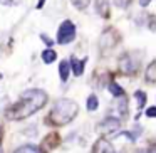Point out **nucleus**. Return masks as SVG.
<instances>
[{
	"mask_svg": "<svg viewBox=\"0 0 156 153\" xmlns=\"http://www.w3.org/2000/svg\"><path fill=\"white\" fill-rule=\"evenodd\" d=\"M47 103V94L42 89H29V91L22 93L20 99L12 106L10 109H7V118L9 119H25L29 116H32L35 111H39L41 108H44V104Z\"/></svg>",
	"mask_w": 156,
	"mask_h": 153,
	"instance_id": "nucleus-1",
	"label": "nucleus"
},
{
	"mask_svg": "<svg viewBox=\"0 0 156 153\" xmlns=\"http://www.w3.org/2000/svg\"><path fill=\"white\" fill-rule=\"evenodd\" d=\"M77 116V104L72 99H59L55 101V104L52 106L51 113L47 116V123L55 126H62L71 123L72 119Z\"/></svg>",
	"mask_w": 156,
	"mask_h": 153,
	"instance_id": "nucleus-2",
	"label": "nucleus"
},
{
	"mask_svg": "<svg viewBox=\"0 0 156 153\" xmlns=\"http://www.w3.org/2000/svg\"><path fill=\"white\" fill-rule=\"evenodd\" d=\"M76 37V25L71 20H64L57 32V42L59 44H69Z\"/></svg>",
	"mask_w": 156,
	"mask_h": 153,
	"instance_id": "nucleus-3",
	"label": "nucleus"
},
{
	"mask_svg": "<svg viewBox=\"0 0 156 153\" xmlns=\"http://www.w3.org/2000/svg\"><path fill=\"white\" fill-rule=\"evenodd\" d=\"M121 128V121L118 118H112V116H108L106 119H102L98 125V131L102 133V135H112L118 129Z\"/></svg>",
	"mask_w": 156,
	"mask_h": 153,
	"instance_id": "nucleus-4",
	"label": "nucleus"
},
{
	"mask_svg": "<svg viewBox=\"0 0 156 153\" xmlns=\"http://www.w3.org/2000/svg\"><path fill=\"white\" fill-rule=\"evenodd\" d=\"M119 69L124 74H134L138 71V61L131 54H122L119 57Z\"/></svg>",
	"mask_w": 156,
	"mask_h": 153,
	"instance_id": "nucleus-5",
	"label": "nucleus"
},
{
	"mask_svg": "<svg viewBox=\"0 0 156 153\" xmlns=\"http://www.w3.org/2000/svg\"><path fill=\"white\" fill-rule=\"evenodd\" d=\"M92 153H118V151H116L114 146H112L108 140L101 138V140L96 141L94 148H92Z\"/></svg>",
	"mask_w": 156,
	"mask_h": 153,
	"instance_id": "nucleus-6",
	"label": "nucleus"
},
{
	"mask_svg": "<svg viewBox=\"0 0 156 153\" xmlns=\"http://www.w3.org/2000/svg\"><path fill=\"white\" fill-rule=\"evenodd\" d=\"M86 62H87V57L84 59H77V57H72L71 62H69V66L72 67V72H74L76 76H82V72H84V66Z\"/></svg>",
	"mask_w": 156,
	"mask_h": 153,
	"instance_id": "nucleus-7",
	"label": "nucleus"
},
{
	"mask_svg": "<svg viewBox=\"0 0 156 153\" xmlns=\"http://www.w3.org/2000/svg\"><path fill=\"white\" fill-rule=\"evenodd\" d=\"M96 10L101 17H109V0H96Z\"/></svg>",
	"mask_w": 156,
	"mask_h": 153,
	"instance_id": "nucleus-8",
	"label": "nucleus"
},
{
	"mask_svg": "<svg viewBox=\"0 0 156 153\" xmlns=\"http://www.w3.org/2000/svg\"><path fill=\"white\" fill-rule=\"evenodd\" d=\"M116 42H118V41H116V35H114L112 39H109V29L101 35V47H102V49H111V47H114Z\"/></svg>",
	"mask_w": 156,
	"mask_h": 153,
	"instance_id": "nucleus-9",
	"label": "nucleus"
},
{
	"mask_svg": "<svg viewBox=\"0 0 156 153\" xmlns=\"http://www.w3.org/2000/svg\"><path fill=\"white\" fill-rule=\"evenodd\" d=\"M144 78L148 82L156 81V62H151V64L148 66V69H146V72H144Z\"/></svg>",
	"mask_w": 156,
	"mask_h": 153,
	"instance_id": "nucleus-10",
	"label": "nucleus"
},
{
	"mask_svg": "<svg viewBox=\"0 0 156 153\" xmlns=\"http://www.w3.org/2000/svg\"><path fill=\"white\" fill-rule=\"evenodd\" d=\"M69 69H71L69 62H67V61H62V62H61V66H59V76H61L62 82L67 81V78H69Z\"/></svg>",
	"mask_w": 156,
	"mask_h": 153,
	"instance_id": "nucleus-11",
	"label": "nucleus"
},
{
	"mask_svg": "<svg viewBox=\"0 0 156 153\" xmlns=\"http://www.w3.org/2000/svg\"><path fill=\"white\" fill-rule=\"evenodd\" d=\"M14 153H42V151H41V148L35 146V145H24V146H20V148H17Z\"/></svg>",
	"mask_w": 156,
	"mask_h": 153,
	"instance_id": "nucleus-12",
	"label": "nucleus"
},
{
	"mask_svg": "<svg viewBox=\"0 0 156 153\" xmlns=\"http://www.w3.org/2000/svg\"><path fill=\"white\" fill-rule=\"evenodd\" d=\"M55 57H57V54H55V51H52V49H47V51L42 52V61H44L45 64H52V62L55 61Z\"/></svg>",
	"mask_w": 156,
	"mask_h": 153,
	"instance_id": "nucleus-13",
	"label": "nucleus"
},
{
	"mask_svg": "<svg viewBox=\"0 0 156 153\" xmlns=\"http://www.w3.org/2000/svg\"><path fill=\"white\" fill-rule=\"evenodd\" d=\"M99 108V101H98V96L96 94H91L87 98V109L89 111H96Z\"/></svg>",
	"mask_w": 156,
	"mask_h": 153,
	"instance_id": "nucleus-14",
	"label": "nucleus"
},
{
	"mask_svg": "<svg viewBox=\"0 0 156 153\" xmlns=\"http://www.w3.org/2000/svg\"><path fill=\"white\" fill-rule=\"evenodd\" d=\"M109 91H111V94H114L116 98H122V96H124V91H122L121 86L116 84V82H111V84H109Z\"/></svg>",
	"mask_w": 156,
	"mask_h": 153,
	"instance_id": "nucleus-15",
	"label": "nucleus"
},
{
	"mask_svg": "<svg viewBox=\"0 0 156 153\" xmlns=\"http://www.w3.org/2000/svg\"><path fill=\"white\" fill-rule=\"evenodd\" d=\"M134 98L138 99V108L139 109H143L144 108V104H146V94L143 91H136L134 93Z\"/></svg>",
	"mask_w": 156,
	"mask_h": 153,
	"instance_id": "nucleus-16",
	"label": "nucleus"
},
{
	"mask_svg": "<svg viewBox=\"0 0 156 153\" xmlns=\"http://www.w3.org/2000/svg\"><path fill=\"white\" fill-rule=\"evenodd\" d=\"M72 5L76 9H79V10H84V9H87L89 0H72Z\"/></svg>",
	"mask_w": 156,
	"mask_h": 153,
	"instance_id": "nucleus-17",
	"label": "nucleus"
},
{
	"mask_svg": "<svg viewBox=\"0 0 156 153\" xmlns=\"http://www.w3.org/2000/svg\"><path fill=\"white\" fill-rule=\"evenodd\" d=\"M112 2H114V5H118V7H121V9H126L131 4V0H112Z\"/></svg>",
	"mask_w": 156,
	"mask_h": 153,
	"instance_id": "nucleus-18",
	"label": "nucleus"
},
{
	"mask_svg": "<svg viewBox=\"0 0 156 153\" xmlns=\"http://www.w3.org/2000/svg\"><path fill=\"white\" fill-rule=\"evenodd\" d=\"M19 2H20V0H0V4L2 5H19Z\"/></svg>",
	"mask_w": 156,
	"mask_h": 153,
	"instance_id": "nucleus-19",
	"label": "nucleus"
},
{
	"mask_svg": "<svg viewBox=\"0 0 156 153\" xmlns=\"http://www.w3.org/2000/svg\"><path fill=\"white\" fill-rule=\"evenodd\" d=\"M154 115H156V108H154V106L146 111V116H148V118H154Z\"/></svg>",
	"mask_w": 156,
	"mask_h": 153,
	"instance_id": "nucleus-20",
	"label": "nucleus"
},
{
	"mask_svg": "<svg viewBox=\"0 0 156 153\" xmlns=\"http://www.w3.org/2000/svg\"><path fill=\"white\" fill-rule=\"evenodd\" d=\"M41 37H42V41H44V42H45V44H47V46H49V47H51V46H52V41H51V39H49V37H47V35H44V34H42V35H41Z\"/></svg>",
	"mask_w": 156,
	"mask_h": 153,
	"instance_id": "nucleus-21",
	"label": "nucleus"
},
{
	"mask_svg": "<svg viewBox=\"0 0 156 153\" xmlns=\"http://www.w3.org/2000/svg\"><path fill=\"white\" fill-rule=\"evenodd\" d=\"M149 2H151V0H139V4H141V7H146V5L149 4Z\"/></svg>",
	"mask_w": 156,
	"mask_h": 153,
	"instance_id": "nucleus-22",
	"label": "nucleus"
},
{
	"mask_svg": "<svg viewBox=\"0 0 156 153\" xmlns=\"http://www.w3.org/2000/svg\"><path fill=\"white\" fill-rule=\"evenodd\" d=\"M139 153H154V150H153V148H146V150H141Z\"/></svg>",
	"mask_w": 156,
	"mask_h": 153,
	"instance_id": "nucleus-23",
	"label": "nucleus"
},
{
	"mask_svg": "<svg viewBox=\"0 0 156 153\" xmlns=\"http://www.w3.org/2000/svg\"><path fill=\"white\" fill-rule=\"evenodd\" d=\"M44 4H45V0H39V4H37V9H42V7H44Z\"/></svg>",
	"mask_w": 156,
	"mask_h": 153,
	"instance_id": "nucleus-24",
	"label": "nucleus"
},
{
	"mask_svg": "<svg viewBox=\"0 0 156 153\" xmlns=\"http://www.w3.org/2000/svg\"><path fill=\"white\" fill-rule=\"evenodd\" d=\"M0 153H2V150H0Z\"/></svg>",
	"mask_w": 156,
	"mask_h": 153,
	"instance_id": "nucleus-25",
	"label": "nucleus"
}]
</instances>
